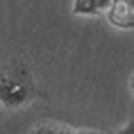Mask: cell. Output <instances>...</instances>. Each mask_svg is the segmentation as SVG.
Instances as JSON below:
<instances>
[{"label": "cell", "mask_w": 134, "mask_h": 134, "mask_svg": "<svg viewBox=\"0 0 134 134\" xmlns=\"http://www.w3.org/2000/svg\"><path fill=\"white\" fill-rule=\"evenodd\" d=\"M32 98H34V80L30 68L23 62L9 64L0 73V102L7 109H16Z\"/></svg>", "instance_id": "1"}, {"label": "cell", "mask_w": 134, "mask_h": 134, "mask_svg": "<svg viewBox=\"0 0 134 134\" xmlns=\"http://www.w3.org/2000/svg\"><path fill=\"white\" fill-rule=\"evenodd\" d=\"M107 21L120 30L134 27V0H116L105 12Z\"/></svg>", "instance_id": "2"}, {"label": "cell", "mask_w": 134, "mask_h": 134, "mask_svg": "<svg viewBox=\"0 0 134 134\" xmlns=\"http://www.w3.org/2000/svg\"><path fill=\"white\" fill-rule=\"evenodd\" d=\"M32 134H105L100 130H75V127L66 125V123H57V120H43L36 123Z\"/></svg>", "instance_id": "3"}, {"label": "cell", "mask_w": 134, "mask_h": 134, "mask_svg": "<svg viewBox=\"0 0 134 134\" xmlns=\"http://www.w3.org/2000/svg\"><path fill=\"white\" fill-rule=\"evenodd\" d=\"M116 0H75L73 2V14L77 16H98L105 14Z\"/></svg>", "instance_id": "4"}, {"label": "cell", "mask_w": 134, "mask_h": 134, "mask_svg": "<svg viewBox=\"0 0 134 134\" xmlns=\"http://www.w3.org/2000/svg\"><path fill=\"white\" fill-rule=\"evenodd\" d=\"M116 134H134V120H127L125 127H120Z\"/></svg>", "instance_id": "5"}]
</instances>
